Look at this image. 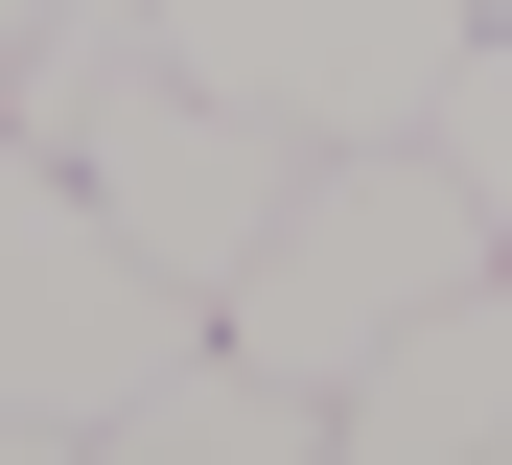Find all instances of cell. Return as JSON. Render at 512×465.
Here are the masks:
<instances>
[{"label": "cell", "mask_w": 512, "mask_h": 465, "mask_svg": "<svg viewBox=\"0 0 512 465\" xmlns=\"http://www.w3.org/2000/svg\"><path fill=\"white\" fill-rule=\"evenodd\" d=\"M187 326H210V303H187V279H163L117 210H94V186H70L24 117H0V465L94 442V419H117Z\"/></svg>", "instance_id": "cell-3"}, {"label": "cell", "mask_w": 512, "mask_h": 465, "mask_svg": "<svg viewBox=\"0 0 512 465\" xmlns=\"http://www.w3.org/2000/svg\"><path fill=\"white\" fill-rule=\"evenodd\" d=\"M24 24H70V0H0V47H24Z\"/></svg>", "instance_id": "cell-8"}, {"label": "cell", "mask_w": 512, "mask_h": 465, "mask_svg": "<svg viewBox=\"0 0 512 465\" xmlns=\"http://www.w3.org/2000/svg\"><path fill=\"white\" fill-rule=\"evenodd\" d=\"M489 256H512V233L466 210V163H443V140H303L280 233L210 279V326H233L256 372H303V396H350V349L419 326V303H443V279H489Z\"/></svg>", "instance_id": "cell-2"}, {"label": "cell", "mask_w": 512, "mask_h": 465, "mask_svg": "<svg viewBox=\"0 0 512 465\" xmlns=\"http://www.w3.org/2000/svg\"><path fill=\"white\" fill-rule=\"evenodd\" d=\"M326 419H350V465H512V256L443 279L419 326H373Z\"/></svg>", "instance_id": "cell-5"}, {"label": "cell", "mask_w": 512, "mask_h": 465, "mask_svg": "<svg viewBox=\"0 0 512 465\" xmlns=\"http://www.w3.org/2000/svg\"><path fill=\"white\" fill-rule=\"evenodd\" d=\"M94 465H350V419H326L303 372H256L233 326H187V349L94 419Z\"/></svg>", "instance_id": "cell-6"}, {"label": "cell", "mask_w": 512, "mask_h": 465, "mask_svg": "<svg viewBox=\"0 0 512 465\" xmlns=\"http://www.w3.org/2000/svg\"><path fill=\"white\" fill-rule=\"evenodd\" d=\"M419 140H443V163H466V210L512 233V24H466V70H443V117H419Z\"/></svg>", "instance_id": "cell-7"}, {"label": "cell", "mask_w": 512, "mask_h": 465, "mask_svg": "<svg viewBox=\"0 0 512 465\" xmlns=\"http://www.w3.org/2000/svg\"><path fill=\"white\" fill-rule=\"evenodd\" d=\"M163 47L256 93L280 140H419L466 70V0H163Z\"/></svg>", "instance_id": "cell-4"}, {"label": "cell", "mask_w": 512, "mask_h": 465, "mask_svg": "<svg viewBox=\"0 0 512 465\" xmlns=\"http://www.w3.org/2000/svg\"><path fill=\"white\" fill-rule=\"evenodd\" d=\"M466 24H512V0H466Z\"/></svg>", "instance_id": "cell-9"}, {"label": "cell", "mask_w": 512, "mask_h": 465, "mask_svg": "<svg viewBox=\"0 0 512 465\" xmlns=\"http://www.w3.org/2000/svg\"><path fill=\"white\" fill-rule=\"evenodd\" d=\"M0 117L94 186V210L187 279V303L280 233V186H303V140L256 117V93H210L187 47H163V0H70V24H24V47H0Z\"/></svg>", "instance_id": "cell-1"}]
</instances>
